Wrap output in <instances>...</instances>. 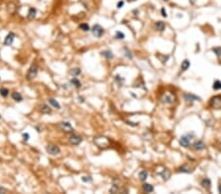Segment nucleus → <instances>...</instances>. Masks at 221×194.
Here are the masks:
<instances>
[{
	"label": "nucleus",
	"instance_id": "18",
	"mask_svg": "<svg viewBox=\"0 0 221 194\" xmlns=\"http://www.w3.org/2000/svg\"><path fill=\"white\" fill-rule=\"evenodd\" d=\"M160 174H161V177H163V180H169L170 176H171V173L169 172V170H167V169H165V170L163 171V173H161Z\"/></svg>",
	"mask_w": 221,
	"mask_h": 194
},
{
	"label": "nucleus",
	"instance_id": "42",
	"mask_svg": "<svg viewBox=\"0 0 221 194\" xmlns=\"http://www.w3.org/2000/svg\"><path fill=\"white\" fill-rule=\"evenodd\" d=\"M193 1H195V0H193Z\"/></svg>",
	"mask_w": 221,
	"mask_h": 194
},
{
	"label": "nucleus",
	"instance_id": "12",
	"mask_svg": "<svg viewBox=\"0 0 221 194\" xmlns=\"http://www.w3.org/2000/svg\"><path fill=\"white\" fill-rule=\"evenodd\" d=\"M35 16H36V9L35 8H30L28 13V20H30V21L34 20Z\"/></svg>",
	"mask_w": 221,
	"mask_h": 194
},
{
	"label": "nucleus",
	"instance_id": "23",
	"mask_svg": "<svg viewBox=\"0 0 221 194\" xmlns=\"http://www.w3.org/2000/svg\"><path fill=\"white\" fill-rule=\"evenodd\" d=\"M162 102H164V103H172L173 97L171 95H165V96L162 97Z\"/></svg>",
	"mask_w": 221,
	"mask_h": 194
},
{
	"label": "nucleus",
	"instance_id": "9",
	"mask_svg": "<svg viewBox=\"0 0 221 194\" xmlns=\"http://www.w3.org/2000/svg\"><path fill=\"white\" fill-rule=\"evenodd\" d=\"M14 38H15L14 33H13V32H9V33L6 35L5 39H4V45H6V46L11 45L13 43V41H14Z\"/></svg>",
	"mask_w": 221,
	"mask_h": 194
},
{
	"label": "nucleus",
	"instance_id": "21",
	"mask_svg": "<svg viewBox=\"0 0 221 194\" xmlns=\"http://www.w3.org/2000/svg\"><path fill=\"white\" fill-rule=\"evenodd\" d=\"M155 28L157 31H164V28H165V25H164L163 22H157L155 24Z\"/></svg>",
	"mask_w": 221,
	"mask_h": 194
},
{
	"label": "nucleus",
	"instance_id": "1",
	"mask_svg": "<svg viewBox=\"0 0 221 194\" xmlns=\"http://www.w3.org/2000/svg\"><path fill=\"white\" fill-rule=\"evenodd\" d=\"M209 105H210V107L213 108V109H220L221 108V96L220 95H216V96L212 97L210 99Z\"/></svg>",
	"mask_w": 221,
	"mask_h": 194
},
{
	"label": "nucleus",
	"instance_id": "3",
	"mask_svg": "<svg viewBox=\"0 0 221 194\" xmlns=\"http://www.w3.org/2000/svg\"><path fill=\"white\" fill-rule=\"evenodd\" d=\"M94 143L98 145L99 147L103 148V147H107L109 145V140L106 138V137H103V136H99V137H96L94 139Z\"/></svg>",
	"mask_w": 221,
	"mask_h": 194
},
{
	"label": "nucleus",
	"instance_id": "6",
	"mask_svg": "<svg viewBox=\"0 0 221 194\" xmlns=\"http://www.w3.org/2000/svg\"><path fill=\"white\" fill-rule=\"evenodd\" d=\"M83 141L82 137L78 134H75V133H72V134L69 136V142L72 144V145H79L81 142Z\"/></svg>",
	"mask_w": 221,
	"mask_h": 194
},
{
	"label": "nucleus",
	"instance_id": "4",
	"mask_svg": "<svg viewBox=\"0 0 221 194\" xmlns=\"http://www.w3.org/2000/svg\"><path fill=\"white\" fill-rule=\"evenodd\" d=\"M91 31H93V35L95 36V37H101L102 36V35H103L104 32V30L103 28L100 26V25H94L93 26V28H91Z\"/></svg>",
	"mask_w": 221,
	"mask_h": 194
},
{
	"label": "nucleus",
	"instance_id": "37",
	"mask_svg": "<svg viewBox=\"0 0 221 194\" xmlns=\"http://www.w3.org/2000/svg\"><path fill=\"white\" fill-rule=\"evenodd\" d=\"M161 15H162L164 18L167 17V13H166V11H165V8H161Z\"/></svg>",
	"mask_w": 221,
	"mask_h": 194
},
{
	"label": "nucleus",
	"instance_id": "17",
	"mask_svg": "<svg viewBox=\"0 0 221 194\" xmlns=\"http://www.w3.org/2000/svg\"><path fill=\"white\" fill-rule=\"evenodd\" d=\"M12 98H13L15 101H17V102H21V101L23 100V97H22L21 93H19L17 91H15V92L12 93Z\"/></svg>",
	"mask_w": 221,
	"mask_h": 194
},
{
	"label": "nucleus",
	"instance_id": "15",
	"mask_svg": "<svg viewBox=\"0 0 221 194\" xmlns=\"http://www.w3.org/2000/svg\"><path fill=\"white\" fill-rule=\"evenodd\" d=\"M142 189H144V191H145V192H146V193H150V192H152V191L154 190L153 186H152L151 184H149V183H145V184H144V186H142Z\"/></svg>",
	"mask_w": 221,
	"mask_h": 194
},
{
	"label": "nucleus",
	"instance_id": "33",
	"mask_svg": "<svg viewBox=\"0 0 221 194\" xmlns=\"http://www.w3.org/2000/svg\"><path fill=\"white\" fill-rule=\"evenodd\" d=\"M82 180L84 182H91L93 181V178L90 177H82Z\"/></svg>",
	"mask_w": 221,
	"mask_h": 194
},
{
	"label": "nucleus",
	"instance_id": "8",
	"mask_svg": "<svg viewBox=\"0 0 221 194\" xmlns=\"http://www.w3.org/2000/svg\"><path fill=\"white\" fill-rule=\"evenodd\" d=\"M184 99L187 102H192V101H200V98L197 95H194L192 93H185L184 94Z\"/></svg>",
	"mask_w": 221,
	"mask_h": 194
},
{
	"label": "nucleus",
	"instance_id": "25",
	"mask_svg": "<svg viewBox=\"0 0 221 194\" xmlns=\"http://www.w3.org/2000/svg\"><path fill=\"white\" fill-rule=\"evenodd\" d=\"M79 28H81V30H82L83 31H89L90 30L89 24H86V23H84V24H81L79 26Z\"/></svg>",
	"mask_w": 221,
	"mask_h": 194
},
{
	"label": "nucleus",
	"instance_id": "5",
	"mask_svg": "<svg viewBox=\"0 0 221 194\" xmlns=\"http://www.w3.org/2000/svg\"><path fill=\"white\" fill-rule=\"evenodd\" d=\"M36 76H38V67L35 65H31V68L28 71V74H27V79L29 80H34Z\"/></svg>",
	"mask_w": 221,
	"mask_h": 194
},
{
	"label": "nucleus",
	"instance_id": "20",
	"mask_svg": "<svg viewBox=\"0 0 221 194\" xmlns=\"http://www.w3.org/2000/svg\"><path fill=\"white\" fill-rule=\"evenodd\" d=\"M139 178L142 180V181H145L146 178H148V172L146 171H142L139 173Z\"/></svg>",
	"mask_w": 221,
	"mask_h": 194
},
{
	"label": "nucleus",
	"instance_id": "10",
	"mask_svg": "<svg viewBox=\"0 0 221 194\" xmlns=\"http://www.w3.org/2000/svg\"><path fill=\"white\" fill-rule=\"evenodd\" d=\"M179 143L181 146H183L185 148H188V147L190 146V138H189L188 136H186V135H184V136H182V137L180 138Z\"/></svg>",
	"mask_w": 221,
	"mask_h": 194
},
{
	"label": "nucleus",
	"instance_id": "35",
	"mask_svg": "<svg viewBox=\"0 0 221 194\" xmlns=\"http://www.w3.org/2000/svg\"><path fill=\"white\" fill-rule=\"evenodd\" d=\"M29 138H30V134H29L28 132H26V133L23 134V139H24L25 141H28Z\"/></svg>",
	"mask_w": 221,
	"mask_h": 194
},
{
	"label": "nucleus",
	"instance_id": "13",
	"mask_svg": "<svg viewBox=\"0 0 221 194\" xmlns=\"http://www.w3.org/2000/svg\"><path fill=\"white\" fill-rule=\"evenodd\" d=\"M39 109H40V112L42 114H50L51 113V108L46 104H42Z\"/></svg>",
	"mask_w": 221,
	"mask_h": 194
},
{
	"label": "nucleus",
	"instance_id": "29",
	"mask_svg": "<svg viewBox=\"0 0 221 194\" xmlns=\"http://www.w3.org/2000/svg\"><path fill=\"white\" fill-rule=\"evenodd\" d=\"M212 51L216 54L217 57L220 58L221 57V47H214V48H212Z\"/></svg>",
	"mask_w": 221,
	"mask_h": 194
},
{
	"label": "nucleus",
	"instance_id": "31",
	"mask_svg": "<svg viewBox=\"0 0 221 194\" xmlns=\"http://www.w3.org/2000/svg\"><path fill=\"white\" fill-rule=\"evenodd\" d=\"M109 191H110L111 193H117V192L120 191V189H119V187H118L117 185H113V186L110 188V190Z\"/></svg>",
	"mask_w": 221,
	"mask_h": 194
},
{
	"label": "nucleus",
	"instance_id": "39",
	"mask_svg": "<svg viewBox=\"0 0 221 194\" xmlns=\"http://www.w3.org/2000/svg\"><path fill=\"white\" fill-rule=\"evenodd\" d=\"M218 191H219V193H221V184H219V186H218Z\"/></svg>",
	"mask_w": 221,
	"mask_h": 194
},
{
	"label": "nucleus",
	"instance_id": "16",
	"mask_svg": "<svg viewBox=\"0 0 221 194\" xmlns=\"http://www.w3.org/2000/svg\"><path fill=\"white\" fill-rule=\"evenodd\" d=\"M48 102H49V104L51 105L52 107L56 108V109H58V110H59V109H61V106H60V104H59V103L55 100V99H53V98H49Z\"/></svg>",
	"mask_w": 221,
	"mask_h": 194
},
{
	"label": "nucleus",
	"instance_id": "30",
	"mask_svg": "<svg viewBox=\"0 0 221 194\" xmlns=\"http://www.w3.org/2000/svg\"><path fill=\"white\" fill-rule=\"evenodd\" d=\"M115 37L117 39H124L125 38V35L122 32V31H116V35H115Z\"/></svg>",
	"mask_w": 221,
	"mask_h": 194
},
{
	"label": "nucleus",
	"instance_id": "24",
	"mask_svg": "<svg viewBox=\"0 0 221 194\" xmlns=\"http://www.w3.org/2000/svg\"><path fill=\"white\" fill-rule=\"evenodd\" d=\"M70 83H72L74 86H76L77 88H79V87H81V85H82V84H81V83H80V80H78V79H76V77H74V79H72Z\"/></svg>",
	"mask_w": 221,
	"mask_h": 194
},
{
	"label": "nucleus",
	"instance_id": "38",
	"mask_svg": "<svg viewBox=\"0 0 221 194\" xmlns=\"http://www.w3.org/2000/svg\"><path fill=\"white\" fill-rule=\"evenodd\" d=\"M7 191H8V190L6 189V188H4V187L0 186V194H1V193H6Z\"/></svg>",
	"mask_w": 221,
	"mask_h": 194
},
{
	"label": "nucleus",
	"instance_id": "26",
	"mask_svg": "<svg viewBox=\"0 0 221 194\" xmlns=\"http://www.w3.org/2000/svg\"><path fill=\"white\" fill-rule=\"evenodd\" d=\"M102 55L106 58V59H112L113 58V54H112V52L111 51H109V50H107V51H104L103 53H102Z\"/></svg>",
	"mask_w": 221,
	"mask_h": 194
},
{
	"label": "nucleus",
	"instance_id": "27",
	"mask_svg": "<svg viewBox=\"0 0 221 194\" xmlns=\"http://www.w3.org/2000/svg\"><path fill=\"white\" fill-rule=\"evenodd\" d=\"M213 89H215V90L221 89V81L220 80H216L215 81H214L213 83Z\"/></svg>",
	"mask_w": 221,
	"mask_h": 194
},
{
	"label": "nucleus",
	"instance_id": "19",
	"mask_svg": "<svg viewBox=\"0 0 221 194\" xmlns=\"http://www.w3.org/2000/svg\"><path fill=\"white\" fill-rule=\"evenodd\" d=\"M191 66V63L189 60H184L183 62H182V65H181V68H182V70L183 71H186V70H188L189 68H190Z\"/></svg>",
	"mask_w": 221,
	"mask_h": 194
},
{
	"label": "nucleus",
	"instance_id": "11",
	"mask_svg": "<svg viewBox=\"0 0 221 194\" xmlns=\"http://www.w3.org/2000/svg\"><path fill=\"white\" fill-rule=\"evenodd\" d=\"M194 149L197 150V151H201L204 149V143L201 140H197L194 143Z\"/></svg>",
	"mask_w": 221,
	"mask_h": 194
},
{
	"label": "nucleus",
	"instance_id": "28",
	"mask_svg": "<svg viewBox=\"0 0 221 194\" xmlns=\"http://www.w3.org/2000/svg\"><path fill=\"white\" fill-rule=\"evenodd\" d=\"M9 94V90L7 88H0V95L3 97H7Z\"/></svg>",
	"mask_w": 221,
	"mask_h": 194
},
{
	"label": "nucleus",
	"instance_id": "7",
	"mask_svg": "<svg viewBox=\"0 0 221 194\" xmlns=\"http://www.w3.org/2000/svg\"><path fill=\"white\" fill-rule=\"evenodd\" d=\"M59 127H60V128L62 129L63 132H73V127L71 125L70 123H68V122H62V123H60Z\"/></svg>",
	"mask_w": 221,
	"mask_h": 194
},
{
	"label": "nucleus",
	"instance_id": "34",
	"mask_svg": "<svg viewBox=\"0 0 221 194\" xmlns=\"http://www.w3.org/2000/svg\"><path fill=\"white\" fill-rule=\"evenodd\" d=\"M179 172H182V173H190L191 170L188 169V168H185V167H181L179 169Z\"/></svg>",
	"mask_w": 221,
	"mask_h": 194
},
{
	"label": "nucleus",
	"instance_id": "2",
	"mask_svg": "<svg viewBox=\"0 0 221 194\" xmlns=\"http://www.w3.org/2000/svg\"><path fill=\"white\" fill-rule=\"evenodd\" d=\"M45 150H46V152L48 153L49 155H52V156L58 155L59 153H60V148L57 145H54V144H49V145H47Z\"/></svg>",
	"mask_w": 221,
	"mask_h": 194
},
{
	"label": "nucleus",
	"instance_id": "22",
	"mask_svg": "<svg viewBox=\"0 0 221 194\" xmlns=\"http://www.w3.org/2000/svg\"><path fill=\"white\" fill-rule=\"evenodd\" d=\"M81 73H82V70L80 69V68H74V69L71 70V75L74 76H80Z\"/></svg>",
	"mask_w": 221,
	"mask_h": 194
},
{
	"label": "nucleus",
	"instance_id": "32",
	"mask_svg": "<svg viewBox=\"0 0 221 194\" xmlns=\"http://www.w3.org/2000/svg\"><path fill=\"white\" fill-rule=\"evenodd\" d=\"M124 51H125V52H124L125 56H126V57H128L129 59H132V57H133V56H132L131 52H130V50H129V49H127V48H125Z\"/></svg>",
	"mask_w": 221,
	"mask_h": 194
},
{
	"label": "nucleus",
	"instance_id": "40",
	"mask_svg": "<svg viewBox=\"0 0 221 194\" xmlns=\"http://www.w3.org/2000/svg\"><path fill=\"white\" fill-rule=\"evenodd\" d=\"M163 1H169V0H163Z\"/></svg>",
	"mask_w": 221,
	"mask_h": 194
},
{
	"label": "nucleus",
	"instance_id": "36",
	"mask_svg": "<svg viewBox=\"0 0 221 194\" xmlns=\"http://www.w3.org/2000/svg\"><path fill=\"white\" fill-rule=\"evenodd\" d=\"M123 6H124V1H123V0H121V1H119V2L117 3V8H118V9H120V8H122Z\"/></svg>",
	"mask_w": 221,
	"mask_h": 194
},
{
	"label": "nucleus",
	"instance_id": "14",
	"mask_svg": "<svg viewBox=\"0 0 221 194\" xmlns=\"http://www.w3.org/2000/svg\"><path fill=\"white\" fill-rule=\"evenodd\" d=\"M200 184H201V186L204 187V188H209V187L211 186V181L209 178L205 177V178H204V180H201Z\"/></svg>",
	"mask_w": 221,
	"mask_h": 194
},
{
	"label": "nucleus",
	"instance_id": "41",
	"mask_svg": "<svg viewBox=\"0 0 221 194\" xmlns=\"http://www.w3.org/2000/svg\"><path fill=\"white\" fill-rule=\"evenodd\" d=\"M0 118H1V116H0Z\"/></svg>",
	"mask_w": 221,
	"mask_h": 194
}]
</instances>
